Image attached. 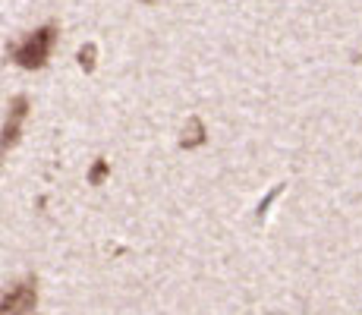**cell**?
I'll return each mask as SVG.
<instances>
[{"instance_id": "cell-7", "label": "cell", "mask_w": 362, "mask_h": 315, "mask_svg": "<svg viewBox=\"0 0 362 315\" xmlns=\"http://www.w3.org/2000/svg\"><path fill=\"white\" fill-rule=\"evenodd\" d=\"M281 189H284V186H274V189H271V195H268V199H264V202H262V205H259V221H264V214H268L271 202H274V199H277V195H281Z\"/></svg>"}, {"instance_id": "cell-1", "label": "cell", "mask_w": 362, "mask_h": 315, "mask_svg": "<svg viewBox=\"0 0 362 315\" xmlns=\"http://www.w3.org/2000/svg\"><path fill=\"white\" fill-rule=\"evenodd\" d=\"M57 23H45L41 29H35L32 35H25L19 45L10 47V60L23 69H41L51 57L54 45H57Z\"/></svg>"}, {"instance_id": "cell-5", "label": "cell", "mask_w": 362, "mask_h": 315, "mask_svg": "<svg viewBox=\"0 0 362 315\" xmlns=\"http://www.w3.org/2000/svg\"><path fill=\"white\" fill-rule=\"evenodd\" d=\"M95 57H98V47H95V41L82 45L79 54H76V60H79V69H86V73H95Z\"/></svg>"}, {"instance_id": "cell-8", "label": "cell", "mask_w": 362, "mask_h": 315, "mask_svg": "<svg viewBox=\"0 0 362 315\" xmlns=\"http://www.w3.org/2000/svg\"><path fill=\"white\" fill-rule=\"evenodd\" d=\"M142 4H145V6H151V4H158V0H142Z\"/></svg>"}, {"instance_id": "cell-6", "label": "cell", "mask_w": 362, "mask_h": 315, "mask_svg": "<svg viewBox=\"0 0 362 315\" xmlns=\"http://www.w3.org/2000/svg\"><path fill=\"white\" fill-rule=\"evenodd\" d=\"M107 173H110V164H107L104 158H98V161L92 164V171H88V177H86L88 186H101L104 180H107Z\"/></svg>"}, {"instance_id": "cell-3", "label": "cell", "mask_w": 362, "mask_h": 315, "mask_svg": "<svg viewBox=\"0 0 362 315\" xmlns=\"http://www.w3.org/2000/svg\"><path fill=\"white\" fill-rule=\"evenodd\" d=\"M29 117V98L16 95L6 104V120H4V155L19 142V132H23V120Z\"/></svg>"}, {"instance_id": "cell-4", "label": "cell", "mask_w": 362, "mask_h": 315, "mask_svg": "<svg viewBox=\"0 0 362 315\" xmlns=\"http://www.w3.org/2000/svg\"><path fill=\"white\" fill-rule=\"evenodd\" d=\"M205 123H202V117L192 114L189 120H186V130H183V139H180V149H199V145H205Z\"/></svg>"}, {"instance_id": "cell-2", "label": "cell", "mask_w": 362, "mask_h": 315, "mask_svg": "<svg viewBox=\"0 0 362 315\" xmlns=\"http://www.w3.org/2000/svg\"><path fill=\"white\" fill-rule=\"evenodd\" d=\"M38 306V284L35 277H25L16 287L4 293V315H32Z\"/></svg>"}]
</instances>
